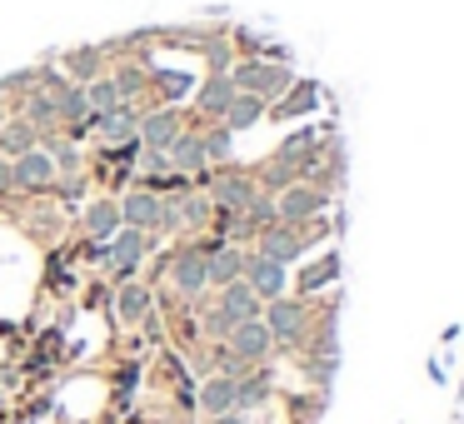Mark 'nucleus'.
Instances as JSON below:
<instances>
[{
  "instance_id": "f257e3e1",
  "label": "nucleus",
  "mask_w": 464,
  "mask_h": 424,
  "mask_svg": "<svg viewBox=\"0 0 464 424\" xmlns=\"http://www.w3.org/2000/svg\"><path fill=\"white\" fill-rule=\"evenodd\" d=\"M11 180L21 185V190H45V185L55 180V160L51 150H25L11 160Z\"/></svg>"
},
{
  "instance_id": "f03ea898",
  "label": "nucleus",
  "mask_w": 464,
  "mask_h": 424,
  "mask_svg": "<svg viewBox=\"0 0 464 424\" xmlns=\"http://www.w3.org/2000/svg\"><path fill=\"white\" fill-rule=\"evenodd\" d=\"M235 81V91H245V95H280L285 85H290V71H270V65H240V71L230 75Z\"/></svg>"
},
{
  "instance_id": "7ed1b4c3",
  "label": "nucleus",
  "mask_w": 464,
  "mask_h": 424,
  "mask_svg": "<svg viewBox=\"0 0 464 424\" xmlns=\"http://www.w3.org/2000/svg\"><path fill=\"white\" fill-rule=\"evenodd\" d=\"M245 275H250V290L260 294V300H280V290H285V265L280 260H270V255H255V260H245Z\"/></svg>"
},
{
  "instance_id": "20e7f679",
  "label": "nucleus",
  "mask_w": 464,
  "mask_h": 424,
  "mask_svg": "<svg viewBox=\"0 0 464 424\" xmlns=\"http://www.w3.org/2000/svg\"><path fill=\"white\" fill-rule=\"evenodd\" d=\"M245 275V255L230 250V245H205V280H215L225 290V284H235Z\"/></svg>"
},
{
  "instance_id": "39448f33",
  "label": "nucleus",
  "mask_w": 464,
  "mask_h": 424,
  "mask_svg": "<svg viewBox=\"0 0 464 424\" xmlns=\"http://www.w3.org/2000/svg\"><path fill=\"white\" fill-rule=\"evenodd\" d=\"M180 115L175 111H155V115H145L140 120V145L145 150H170L175 140H180Z\"/></svg>"
},
{
  "instance_id": "423d86ee",
  "label": "nucleus",
  "mask_w": 464,
  "mask_h": 424,
  "mask_svg": "<svg viewBox=\"0 0 464 424\" xmlns=\"http://www.w3.org/2000/svg\"><path fill=\"white\" fill-rule=\"evenodd\" d=\"M160 210H165V200H155L150 190H130L121 205V220L135 225V230H160Z\"/></svg>"
},
{
  "instance_id": "0eeeda50",
  "label": "nucleus",
  "mask_w": 464,
  "mask_h": 424,
  "mask_svg": "<svg viewBox=\"0 0 464 424\" xmlns=\"http://www.w3.org/2000/svg\"><path fill=\"white\" fill-rule=\"evenodd\" d=\"M170 280H175V290L180 294H200L205 284V250H180L175 255V270H170Z\"/></svg>"
},
{
  "instance_id": "6e6552de",
  "label": "nucleus",
  "mask_w": 464,
  "mask_h": 424,
  "mask_svg": "<svg viewBox=\"0 0 464 424\" xmlns=\"http://www.w3.org/2000/svg\"><path fill=\"white\" fill-rule=\"evenodd\" d=\"M230 350H235V360H260V354L270 350V330H265L260 320L235 324V330H230Z\"/></svg>"
},
{
  "instance_id": "1a4fd4ad",
  "label": "nucleus",
  "mask_w": 464,
  "mask_h": 424,
  "mask_svg": "<svg viewBox=\"0 0 464 424\" xmlns=\"http://www.w3.org/2000/svg\"><path fill=\"white\" fill-rule=\"evenodd\" d=\"M220 310L230 314L235 324H245V320H260V294L250 290V284H225V294H220Z\"/></svg>"
},
{
  "instance_id": "9d476101",
  "label": "nucleus",
  "mask_w": 464,
  "mask_h": 424,
  "mask_svg": "<svg viewBox=\"0 0 464 424\" xmlns=\"http://www.w3.org/2000/svg\"><path fill=\"white\" fill-rule=\"evenodd\" d=\"M135 125H140V120H135V111H130V105H121V111H111V115H91L85 130H95L101 140H130Z\"/></svg>"
},
{
  "instance_id": "9b49d317",
  "label": "nucleus",
  "mask_w": 464,
  "mask_h": 424,
  "mask_svg": "<svg viewBox=\"0 0 464 424\" xmlns=\"http://www.w3.org/2000/svg\"><path fill=\"white\" fill-rule=\"evenodd\" d=\"M140 255H145V235H140V230H125L121 240L111 245V265H115V275H121V280H130L135 265H140Z\"/></svg>"
},
{
  "instance_id": "f8f14e48",
  "label": "nucleus",
  "mask_w": 464,
  "mask_h": 424,
  "mask_svg": "<svg viewBox=\"0 0 464 424\" xmlns=\"http://www.w3.org/2000/svg\"><path fill=\"white\" fill-rule=\"evenodd\" d=\"M55 120H65V125L91 120V101H85V85H61V91H55Z\"/></svg>"
},
{
  "instance_id": "ddd939ff",
  "label": "nucleus",
  "mask_w": 464,
  "mask_h": 424,
  "mask_svg": "<svg viewBox=\"0 0 464 424\" xmlns=\"http://www.w3.org/2000/svg\"><path fill=\"white\" fill-rule=\"evenodd\" d=\"M235 81L230 75H210V81H205V91H200V111H210V115H225L230 111V101H235Z\"/></svg>"
},
{
  "instance_id": "4468645a",
  "label": "nucleus",
  "mask_w": 464,
  "mask_h": 424,
  "mask_svg": "<svg viewBox=\"0 0 464 424\" xmlns=\"http://www.w3.org/2000/svg\"><path fill=\"white\" fill-rule=\"evenodd\" d=\"M260 111H265V105H260V95H235V101H230V111H225L220 115V120H225V130H245V125H255V120H260Z\"/></svg>"
},
{
  "instance_id": "2eb2a0df",
  "label": "nucleus",
  "mask_w": 464,
  "mask_h": 424,
  "mask_svg": "<svg viewBox=\"0 0 464 424\" xmlns=\"http://www.w3.org/2000/svg\"><path fill=\"white\" fill-rule=\"evenodd\" d=\"M35 125H25V120H5L0 125V150L5 155H25V150H35Z\"/></svg>"
},
{
  "instance_id": "dca6fc26",
  "label": "nucleus",
  "mask_w": 464,
  "mask_h": 424,
  "mask_svg": "<svg viewBox=\"0 0 464 424\" xmlns=\"http://www.w3.org/2000/svg\"><path fill=\"white\" fill-rule=\"evenodd\" d=\"M165 160H170L175 170H205V145L195 140V135H180V140L165 150Z\"/></svg>"
},
{
  "instance_id": "f3484780",
  "label": "nucleus",
  "mask_w": 464,
  "mask_h": 424,
  "mask_svg": "<svg viewBox=\"0 0 464 424\" xmlns=\"http://www.w3.org/2000/svg\"><path fill=\"white\" fill-rule=\"evenodd\" d=\"M85 101H91V115H111V111H121V105H125V95H121V85H115V81H91V85H85Z\"/></svg>"
},
{
  "instance_id": "a211bd4d",
  "label": "nucleus",
  "mask_w": 464,
  "mask_h": 424,
  "mask_svg": "<svg viewBox=\"0 0 464 424\" xmlns=\"http://www.w3.org/2000/svg\"><path fill=\"white\" fill-rule=\"evenodd\" d=\"M200 404H205L210 414H230V410H235V380H230V374H220V380L205 384V390H200Z\"/></svg>"
},
{
  "instance_id": "6ab92c4d",
  "label": "nucleus",
  "mask_w": 464,
  "mask_h": 424,
  "mask_svg": "<svg viewBox=\"0 0 464 424\" xmlns=\"http://www.w3.org/2000/svg\"><path fill=\"white\" fill-rule=\"evenodd\" d=\"M265 330H270V340H295V334H300V310H295V304H285V300H275Z\"/></svg>"
},
{
  "instance_id": "aec40b11",
  "label": "nucleus",
  "mask_w": 464,
  "mask_h": 424,
  "mask_svg": "<svg viewBox=\"0 0 464 424\" xmlns=\"http://www.w3.org/2000/svg\"><path fill=\"white\" fill-rule=\"evenodd\" d=\"M320 195H314V190H285V200H280V215H285V220H304V215H314V210H320Z\"/></svg>"
},
{
  "instance_id": "412c9836",
  "label": "nucleus",
  "mask_w": 464,
  "mask_h": 424,
  "mask_svg": "<svg viewBox=\"0 0 464 424\" xmlns=\"http://www.w3.org/2000/svg\"><path fill=\"white\" fill-rule=\"evenodd\" d=\"M115 310H121V320H125V324H135L145 310H150V294H145L140 284H125L121 300H115Z\"/></svg>"
},
{
  "instance_id": "4be33fe9",
  "label": "nucleus",
  "mask_w": 464,
  "mask_h": 424,
  "mask_svg": "<svg viewBox=\"0 0 464 424\" xmlns=\"http://www.w3.org/2000/svg\"><path fill=\"white\" fill-rule=\"evenodd\" d=\"M65 71L75 75V85H91L95 71H101V51H71L65 55Z\"/></svg>"
},
{
  "instance_id": "5701e85b",
  "label": "nucleus",
  "mask_w": 464,
  "mask_h": 424,
  "mask_svg": "<svg viewBox=\"0 0 464 424\" xmlns=\"http://www.w3.org/2000/svg\"><path fill=\"white\" fill-rule=\"evenodd\" d=\"M85 225H91V235H115V225H121V205L95 200L91 215H85Z\"/></svg>"
},
{
  "instance_id": "b1692460",
  "label": "nucleus",
  "mask_w": 464,
  "mask_h": 424,
  "mask_svg": "<svg viewBox=\"0 0 464 424\" xmlns=\"http://www.w3.org/2000/svg\"><path fill=\"white\" fill-rule=\"evenodd\" d=\"M215 200H220V205H235V210H250L255 190H250L245 180H215Z\"/></svg>"
},
{
  "instance_id": "393cba45",
  "label": "nucleus",
  "mask_w": 464,
  "mask_h": 424,
  "mask_svg": "<svg viewBox=\"0 0 464 424\" xmlns=\"http://www.w3.org/2000/svg\"><path fill=\"white\" fill-rule=\"evenodd\" d=\"M25 125H55V95H45V91H35L31 95V105H25V115H21Z\"/></svg>"
},
{
  "instance_id": "a878e982",
  "label": "nucleus",
  "mask_w": 464,
  "mask_h": 424,
  "mask_svg": "<svg viewBox=\"0 0 464 424\" xmlns=\"http://www.w3.org/2000/svg\"><path fill=\"white\" fill-rule=\"evenodd\" d=\"M265 255H270V260H290V255H300V240H295L290 230H270L265 235Z\"/></svg>"
},
{
  "instance_id": "bb28decb",
  "label": "nucleus",
  "mask_w": 464,
  "mask_h": 424,
  "mask_svg": "<svg viewBox=\"0 0 464 424\" xmlns=\"http://www.w3.org/2000/svg\"><path fill=\"white\" fill-rule=\"evenodd\" d=\"M200 145H205V160H210V155H215V160H220V155L230 150V130H210V135H205Z\"/></svg>"
},
{
  "instance_id": "cd10ccee",
  "label": "nucleus",
  "mask_w": 464,
  "mask_h": 424,
  "mask_svg": "<svg viewBox=\"0 0 464 424\" xmlns=\"http://www.w3.org/2000/svg\"><path fill=\"white\" fill-rule=\"evenodd\" d=\"M145 170L160 175V170H165V150H145Z\"/></svg>"
},
{
  "instance_id": "c85d7f7f",
  "label": "nucleus",
  "mask_w": 464,
  "mask_h": 424,
  "mask_svg": "<svg viewBox=\"0 0 464 424\" xmlns=\"http://www.w3.org/2000/svg\"><path fill=\"white\" fill-rule=\"evenodd\" d=\"M210 65H215V71H225V65H230V51H225V45H210Z\"/></svg>"
},
{
  "instance_id": "c756f323",
  "label": "nucleus",
  "mask_w": 464,
  "mask_h": 424,
  "mask_svg": "<svg viewBox=\"0 0 464 424\" xmlns=\"http://www.w3.org/2000/svg\"><path fill=\"white\" fill-rule=\"evenodd\" d=\"M5 190H15V180H11V160H0V195Z\"/></svg>"
},
{
  "instance_id": "7c9ffc66",
  "label": "nucleus",
  "mask_w": 464,
  "mask_h": 424,
  "mask_svg": "<svg viewBox=\"0 0 464 424\" xmlns=\"http://www.w3.org/2000/svg\"><path fill=\"white\" fill-rule=\"evenodd\" d=\"M215 424H240V419H235V414H215Z\"/></svg>"
},
{
  "instance_id": "2f4dec72",
  "label": "nucleus",
  "mask_w": 464,
  "mask_h": 424,
  "mask_svg": "<svg viewBox=\"0 0 464 424\" xmlns=\"http://www.w3.org/2000/svg\"><path fill=\"white\" fill-rule=\"evenodd\" d=\"M0 125H5V111H0Z\"/></svg>"
}]
</instances>
